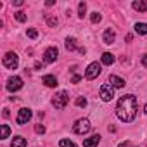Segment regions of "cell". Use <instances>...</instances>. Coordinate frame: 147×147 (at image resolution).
<instances>
[{
    "label": "cell",
    "mask_w": 147,
    "mask_h": 147,
    "mask_svg": "<svg viewBox=\"0 0 147 147\" xmlns=\"http://www.w3.org/2000/svg\"><path fill=\"white\" fill-rule=\"evenodd\" d=\"M137 111H138V102H137V97L131 95V94H126L123 95L119 100H118V106H116V116L123 121V123H131L137 116Z\"/></svg>",
    "instance_id": "1"
},
{
    "label": "cell",
    "mask_w": 147,
    "mask_h": 147,
    "mask_svg": "<svg viewBox=\"0 0 147 147\" xmlns=\"http://www.w3.org/2000/svg\"><path fill=\"white\" fill-rule=\"evenodd\" d=\"M67 102H69V95H67V92H64V90L57 92V94L52 97V106H54L55 109H64Z\"/></svg>",
    "instance_id": "2"
},
{
    "label": "cell",
    "mask_w": 147,
    "mask_h": 147,
    "mask_svg": "<svg viewBox=\"0 0 147 147\" xmlns=\"http://www.w3.org/2000/svg\"><path fill=\"white\" fill-rule=\"evenodd\" d=\"M90 128H92V125H90V121H88L87 118L76 119V121H75V125H73V131L78 133V135H85V133H88V131H90Z\"/></svg>",
    "instance_id": "3"
},
{
    "label": "cell",
    "mask_w": 147,
    "mask_h": 147,
    "mask_svg": "<svg viewBox=\"0 0 147 147\" xmlns=\"http://www.w3.org/2000/svg\"><path fill=\"white\" fill-rule=\"evenodd\" d=\"M2 62H4V66H5L7 69H16L18 64H19V57H18L16 52H7V54L4 55Z\"/></svg>",
    "instance_id": "4"
},
{
    "label": "cell",
    "mask_w": 147,
    "mask_h": 147,
    "mask_svg": "<svg viewBox=\"0 0 147 147\" xmlns=\"http://www.w3.org/2000/svg\"><path fill=\"white\" fill-rule=\"evenodd\" d=\"M99 95H100V99H102L104 102L113 100V99H114V87L109 85V83H104V85L100 87V90H99Z\"/></svg>",
    "instance_id": "5"
},
{
    "label": "cell",
    "mask_w": 147,
    "mask_h": 147,
    "mask_svg": "<svg viewBox=\"0 0 147 147\" xmlns=\"http://www.w3.org/2000/svg\"><path fill=\"white\" fill-rule=\"evenodd\" d=\"M100 71H102L100 62H92V64H88V67H87V71H85V78H87V80H95V78L100 75Z\"/></svg>",
    "instance_id": "6"
},
{
    "label": "cell",
    "mask_w": 147,
    "mask_h": 147,
    "mask_svg": "<svg viewBox=\"0 0 147 147\" xmlns=\"http://www.w3.org/2000/svg\"><path fill=\"white\" fill-rule=\"evenodd\" d=\"M31 116H33L31 109H30V107H23V109H19V113H18V116H16V123H18V125H26V123L31 119Z\"/></svg>",
    "instance_id": "7"
},
{
    "label": "cell",
    "mask_w": 147,
    "mask_h": 147,
    "mask_svg": "<svg viewBox=\"0 0 147 147\" xmlns=\"http://www.w3.org/2000/svg\"><path fill=\"white\" fill-rule=\"evenodd\" d=\"M5 87H7L9 92H18V90L23 88V78L21 76H11L7 80V85Z\"/></svg>",
    "instance_id": "8"
},
{
    "label": "cell",
    "mask_w": 147,
    "mask_h": 147,
    "mask_svg": "<svg viewBox=\"0 0 147 147\" xmlns=\"http://www.w3.org/2000/svg\"><path fill=\"white\" fill-rule=\"evenodd\" d=\"M57 55H59L57 49H55V47H49V49L43 52V61H45L47 64H50V62H55V61H57Z\"/></svg>",
    "instance_id": "9"
},
{
    "label": "cell",
    "mask_w": 147,
    "mask_h": 147,
    "mask_svg": "<svg viewBox=\"0 0 147 147\" xmlns=\"http://www.w3.org/2000/svg\"><path fill=\"white\" fill-rule=\"evenodd\" d=\"M102 40H104V43H107V45L114 43V40H116V33H114V30L107 28V30L104 31V35H102Z\"/></svg>",
    "instance_id": "10"
},
{
    "label": "cell",
    "mask_w": 147,
    "mask_h": 147,
    "mask_svg": "<svg viewBox=\"0 0 147 147\" xmlns=\"http://www.w3.org/2000/svg\"><path fill=\"white\" fill-rule=\"evenodd\" d=\"M107 83H109V85H113L114 88H123V87H125V80H123V78H119V76H116V75H111Z\"/></svg>",
    "instance_id": "11"
},
{
    "label": "cell",
    "mask_w": 147,
    "mask_h": 147,
    "mask_svg": "<svg viewBox=\"0 0 147 147\" xmlns=\"http://www.w3.org/2000/svg\"><path fill=\"white\" fill-rule=\"evenodd\" d=\"M99 142H100V135H92L83 140V147H97Z\"/></svg>",
    "instance_id": "12"
},
{
    "label": "cell",
    "mask_w": 147,
    "mask_h": 147,
    "mask_svg": "<svg viewBox=\"0 0 147 147\" xmlns=\"http://www.w3.org/2000/svg\"><path fill=\"white\" fill-rule=\"evenodd\" d=\"M43 85L45 87H50V88H54V87H57V78L54 76V75H47V76H43Z\"/></svg>",
    "instance_id": "13"
},
{
    "label": "cell",
    "mask_w": 147,
    "mask_h": 147,
    "mask_svg": "<svg viewBox=\"0 0 147 147\" xmlns=\"http://www.w3.org/2000/svg\"><path fill=\"white\" fill-rule=\"evenodd\" d=\"M131 5H133L135 11H138V12H145V11H147V0H135Z\"/></svg>",
    "instance_id": "14"
},
{
    "label": "cell",
    "mask_w": 147,
    "mask_h": 147,
    "mask_svg": "<svg viewBox=\"0 0 147 147\" xmlns=\"http://www.w3.org/2000/svg\"><path fill=\"white\" fill-rule=\"evenodd\" d=\"M100 62H102L104 66H111V64L114 62V55H113L111 52H104L102 57H100Z\"/></svg>",
    "instance_id": "15"
},
{
    "label": "cell",
    "mask_w": 147,
    "mask_h": 147,
    "mask_svg": "<svg viewBox=\"0 0 147 147\" xmlns=\"http://www.w3.org/2000/svg\"><path fill=\"white\" fill-rule=\"evenodd\" d=\"M11 147H26V138H23V137H14V140H12V144H11Z\"/></svg>",
    "instance_id": "16"
},
{
    "label": "cell",
    "mask_w": 147,
    "mask_h": 147,
    "mask_svg": "<svg viewBox=\"0 0 147 147\" xmlns=\"http://www.w3.org/2000/svg\"><path fill=\"white\" fill-rule=\"evenodd\" d=\"M64 45H66L67 50H75V49H76V38H75V36L66 38V43H64Z\"/></svg>",
    "instance_id": "17"
},
{
    "label": "cell",
    "mask_w": 147,
    "mask_h": 147,
    "mask_svg": "<svg viewBox=\"0 0 147 147\" xmlns=\"http://www.w3.org/2000/svg\"><path fill=\"white\" fill-rule=\"evenodd\" d=\"M135 31L138 35H147V23H137L135 24Z\"/></svg>",
    "instance_id": "18"
},
{
    "label": "cell",
    "mask_w": 147,
    "mask_h": 147,
    "mask_svg": "<svg viewBox=\"0 0 147 147\" xmlns=\"http://www.w3.org/2000/svg\"><path fill=\"white\" fill-rule=\"evenodd\" d=\"M85 14H87V4H85V2H80V4H78V16L83 19Z\"/></svg>",
    "instance_id": "19"
},
{
    "label": "cell",
    "mask_w": 147,
    "mask_h": 147,
    "mask_svg": "<svg viewBox=\"0 0 147 147\" xmlns=\"http://www.w3.org/2000/svg\"><path fill=\"white\" fill-rule=\"evenodd\" d=\"M59 147H78L75 142H71V140H67V138H62L61 142H59Z\"/></svg>",
    "instance_id": "20"
},
{
    "label": "cell",
    "mask_w": 147,
    "mask_h": 147,
    "mask_svg": "<svg viewBox=\"0 0 147 147\" xmlns=\"http://www.w3.org/2000/svg\"><path fill=\"white\" fill-rule=\"evenodd\" d=\"M100 19H102V16H100V12H92V16H90V21H92L94 24H97V23H100Z\"/></svg>",
    "instance_id": "21"
},
{
    "label": "cell",
    "mask_w": 147,
    "mask_h": 147,
    "mask_svg": "<svg viewBox=\"0 0 147 147\" xmlns=\"http://www.w3.org/2000/svg\"><path fill=\"white\" fill-rule=\"evenodd\" d=\"M14 18H16L19 23H24V21H26V14H24L23 11H19V12H14Z\"/></svg>",
    "instance_id": "22"
},
{
    "label": "cell",
    "mask_w": 147,
    "mask_h": 147,
    "mask_svg": "<svg viewBox=\"0 0 147 147\" xmlns=\"http://www.w3.org/2000/svg\"><path fill=\"white\" fill-rule=\"evenodd\" d=\"M75 104H76L78 107H87V99H85V97H76Z\"/></svg>",
    "instance_id": "23"
},
{
    "label": "cell",
    "mask_w": 147,
    "mask_h": 147,
    "mask_svg": "<svg viewBox=\"0 0 147 147\" xmlns=\"http://www.w3.org/2000/svg\"><path fill=\"white\" fill-rule=\"evenodd\" d=\"M11 135V128L7 125H2V138H7Z\"/></svg>",
    "instance_id": "24"
},
{
    "label": "cell",
    "mask_w": 147,
    "mask_h": 147,
    "mask_svg": "<svg viewBox=\"0 0 147 147\" xmlns=\"http://www.w3.org/2000/svg\"><path fill=\"white\" fill-rule=\"evenodd\" d=\"M45 18H47V23H49V26H55V24H57V18H52V16H49V14H47Z\"/></svg>",
    "instance_id": "25"
},
{
    "label": "cell",
    "mask_w": 147,
    "mask_h": 147,
    "mask_svg": "<svg viewBox=\"0 0 147 147\" xmlns=\"http://www.w3.org/2000/svg\"><path fill=\"white\" fill-rule=\"evenodd\" d=\"M26 35H28V36H30V38H33V40H35V38H36V36H38V31H36V30H33V28H31V30H28V31H26Z\"/></svg>",
    "instance_id": "26"
},
{
    "label": "cell",
    "mask_w": 147,
    "mask_h": 147,
    "mask_svg": "<svg viewBox=\"0 0 147 147\" xmlns=\"http://www.w3.org/2000/svg\"><path fill=\"white\" fill-rule=\"evenodd\" d=\"M35 131H36V133H45V126H43V125H36V126H35Z\"/></svg>",
    "instance_id": "27"
},
{
    "label": "cell",
    "mask_w": 147,
    "mask_h": 147,
    "mask_svg": "<svg viewBox=\"0 0 147 147\" xmlns=\"http://www.w3.org/2000/svg\"><path fill=\"white\" fill-rule=\"evenodd\" d=\"M80 80H82V76H78V75H76V76H73V80H71V83H78Z\"/></svg>",
    "instance_id": "28"
},
{
    "label": "cell",
    "mask_w": 147,
    "mask_h": 147,
    "mask_svg": "<svg viewBox=\"0 0 147 147\" xmlns=\"http://www.w3.org/2000/svg\"><path fill=\"white\" fill-rule=\"evenodd\" d=\"M142 64L147 67V54H144V57H142Z\"/></svg>",
    "instance_id": "29"
},
{
    "label": "cell",
    "mask_w": 147,
    "mask_h": 147,
    "mask_svg": "<svg viewBox=\"0 0 147 147\" xmlns=\"http://www.w3.org/2000/svg\"><path fill=\"white\" fill-rule=\"evenodd\" d=\"M118 147H130V142H121Z\"/></svg>",
    "instance_id": "30"
},
{
    "label": "cell",
    "mask_w": 147,
    "mask_h": 147,
    "mask_svg": "<svg viewBox=\"0 0 147 147\" xmlns=\"http://www.w3.org/2000/svg\"><path fill=\"white\" fill-rule=\"evenodd\" d=\"M144 113H145V114H147V104H145V107H144Z\"/></svg>",
    "instance_id": "31"
}]
</instances>
